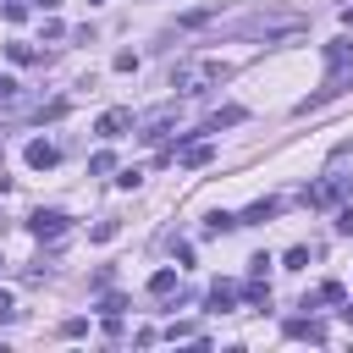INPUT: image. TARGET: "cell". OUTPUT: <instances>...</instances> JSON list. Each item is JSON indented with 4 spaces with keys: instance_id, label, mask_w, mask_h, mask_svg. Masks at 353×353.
<instances>
[{
    "instance_id": "e0dca14e",
    "label": "cell",
    "mask_w": 353,
    "mask_h": 353,
    "mask_svg": "<svg viewBox=\"0 0 353 353\" xmlns=\"http://www.w3.org/2000/svg\"><path fill=\"white\" fill-rule=\"evenodd\" d=\"M6 50H11V61H17V66H28V61H44L33 44H6Z\"/></svg>"
},
{
    "instance_id": "9c48e42d",
    "label": "cell",
    "mask_w": 353,
    "mask_h": 353,
    "mask_svg": "<svg viewBox=\"0 0 353 353\" xmlns=\"http://www.w3.org/2000/svg\"><path fill=\"white\" fill-rule=\"evenodd\" d=\"M55 160H61V149H55V143H44V138H33V143H28V165H33V171H50Z\"/></svg>"
},
{
    "instance_id": "6da1fadb",
    "label": "cell",
    "mask_w": 353,
    "mask_h": 353,
    "mask_svg": "<svg viewBox=\"0 0 353 353\" xmlns=\"http://www.w3.org/2000/svg\"><path fill=\"white\" fill-rule=\"evenodd\" d=\"M298 28H303V17H287V11H281V17H248V22H237L232 39H265V44H270V39H287V33H298Z\"/></svg>"
},
{
    "instance_id": "cb8c5ba5",
    "label": "cell",
    "mask_w": 353,
    "mask_h": 353,
    "mask_svg": "<svg viewBox=\"0 0 353 353\" xmlns=\"http://www.w3.org/2000/svg\"><path fill=\"white\" fill-rule=\"evenodd\" d=\"M110 66H116V72H132V66H138V55H132V50H116V61H110Z\"/></svg>"
},
{
    "instance_id": "f546056e",
    "label": "cell",
    "mask_w": 353,
    "mask_h": 353,
    "mask_svg": "<svg viewBox=\"0 0 353 353\" xmlns=\"http://www.w3.org/2000/svg\"><path fill=\"white\" fill-rule=\"evenodd\" d=\"M88 6H105V0H88Z\"/></svg>"
},
{
    "instance_id": "30bf717a",
    "label": "cell",
    "mask_w": 353,
    "mask_h": 353,
    "mask_svg": "<svg viewBox=\"0 0 353 353\" xmlns=\"http://www.w3.org/2000/svg\"><path fill=\"white\" fill-rule=\"evenodd\" d=\"M325 66H331V72L353 66V39H331V44H325Z\"/></svg>"
},
{
    "instance_id": "d6986e66",
    "label": "cell",
    "mask_w": 353,
    "mask_h": 353,
    "mask_svg": "<svg viewBox=\"0 0 353 353\" xmlns=\"http://www.w3.org/2000/svg\"><path fill=\"white\" fill-rule=\"evenodd\" d=\"M309 259H314V248H303V243H298V248H287V270H303Z\"/></svg>"
},
{
    "instance_id": "277c9868",
    "label": "cell",
    "mask_w": 353,
    "mask_h": 353,
    "mask_svg": "<svg viewBox=\"0 0 353 353\" xmlns=\"http://www.w3.org/2000/svg\"><path fill=\"white\" fill-rule=\"evenodd\" d=\"M66 226H72V221H66L61 210H39V215H28V232H33L39 243H55V237H66Z\"/></svg>"
},
{
    "instance_id": "44dd1931",
    "label": "cell",
    "mask_w": 353,
    "mask_h": 353,
    "mask_svg": "<svg viewBox=\"0 0 353 353\" xmlns=\"http://www.w3.org/2000/svg\"><path fill=\"white\" fill-rule=\"evenodd\" d=\"M121 309H127L121 292H105V298H99V314H121Z\"/></svg>"
},
{
    "instance_id": "603a6c76",
    "label": "cell",
    "mask_w": 353,
    "mask_h": 353,
    "mask_svg": "<svg viewBox=\"0 0 353 353\" xmlns=\"http://www.w3.org/2000/svg\"><path fill=\"white\" fill-rule=\"evenodd\" d=\"M17 88H22V83H17V77H6V72H0V105H11V99H17Z\"/></svg>"
},
{
    "instance_id": "2e32d148",
    "label": "cell",
    "mask_w": 353,
    "mask_h": 353,
    "mask_svg": "<svg viewBox=\"0 0 353 353\" xmlns=\"http://www.w3.org/2000/svg\"><path fill=\"white\" fill-rule=\"evenodd\" d=\"M171 287H176V270H171V265H165V270H154V276H149V292H154V298H165V292H171Z\"/></svg>"
},
{
    "instance_id": "83f0119b",
    "label": "cell",
    "mask_w": 353,
    "mask_h": 353,
    "mask_svg": "<svg viewBox=\"0 0 353 353\" xmlns=\"http://www.w3.org/2000/svg\"><path fill=\"white\" fill-rule=\"evenodd\" d=\"M55 6H61V0H39V11H55Z\"/></svg>"
},
{
    "instance_id": "5b68a950",
    "label": "cell",
    "mask_w": 353,
    "mask_h": 353,
    "mask_svg": "<svg viewBox=\"0 0 353 353\" xmlns=\"http://www.w3.org/2000/svg\"><path fill=\"white\" fill-rule=\"evenodd\" d=\"M342 193H347V176H336V171H331L320 188H309V193H303V204H309V210H331Z\"/></svg>"
},
{
    "instance_id": "5bb4252c",
    "label": "cell",
    "mask_w": 353,
    "mask_h": 353,
    "mask_svg": "<svg viewBox=\"0 0 353 353\" xmlns=\"http://www.w3.org/2000/svg\"><path fill=\"white\" fill-rule=\"evenodd\" d=\"M171 154H176L182 165H210V154H215V149H210V143H188V149H171Z\"/></svg>"
},
{
    "instance_id": "8fae6325",
    "label": "cell",
    "mask_w": 353,
    "mask_h": 353,
    "mask_svg": "<svg viewBox=\"0 0 353 353\" xmlns=\"http://www.w3.org/2000/svg\"><path fill=\"white\" fill-rule=\"evenodd\" d=\"M342 298H347V287H342V281H320V287L303 298V309H314V303H342Z\"/></svg>"
},
{
    "instance_id": "9a60e30c",
    "label": "cell",
    "mask_w": 353,
    "mask_h": 353,
    "mask_svg": "<svg viewBox=\"0 0 353 353\" xmlns=\"http://www.w3.org/2000/svg\"><path fill=\"white\" fill-rule=\"evenodd\" d=\"M237 226V215H226V210H215L210 221H204V237H221V232H232Z\"/></svg>"
},
{
    "instance_id": "ba28073f",
    "label": "cell",
    "mask_w": 353,
    "mask_h": 353,
    "mask_svg": "<svg viewBox=\"0 0 353 353\" xmlns=\"http://www.w3.org/2000/svg\"><path fill=\"white\" fill-rule=\"evenodd\" d=\"M243 116H248L243 105H221V110H210V116H204V127H199V132H221V127H237Z\"/></svg>"
},
{
    "instance_id": "4316f807",
    "label": "cell",
    "mask_w": 353,
    "mask_h": 353,
    "mask_svg": "<svg viewBox=\"0 0 353 353\" xmlns=\"http://www.w3.org/2000/svg\"><path fill=\"white\" fill-rule=\"evenodd\" d=\"M336 314H342V320L353 325V298H342V309H336Z\"/></svg>"
},
{
    "instance_id": "4fadbf2b",
    "label": "cell",
    "mask_w": 353,
    "mask_h": 353,
    "mask_svg": "<svg viewBox=\"0 0 353 353\" xmlns=\"http://www.w3.org/2000/svg\"><path fill=\"white\" fill-rule=\"evenodd\" d=\"M281 331H287V336H309V342H325V325H320V320H287Z\"/></svg>"
},
{
    "instance_id": "7402d4cb",
    "label": "cell",
    "mask_w": 353,
    "mask_h": 353,
    "mask_svg": "<svg viewBox=\"0 0 353 353\" xmlns=\"http://www.w3.org/2000/svg\"><path fill=\"white\" fill-rule=\"evenodd\" d=\"M83 331H88V320H83V314H72V320H61V336H83Z\"/></svg>"
},
{
    "instance_id": "8992f818",
    "label": "cell",
    "mask_w": 353,
    "mask_h": 353,
    "mask_svg": "<svg viewBox=\"0 0 353 353\" xmlns=\"http://www.w3.org/2000/svg\"><path fill=\"white\" fill-rule=\"evenodd\" d=\"M127 127H138V116H132L127 105H116V110H105V116L94 121V132H99V138H121Z\"/></svg>"
},
{
    "instance_id": "ffe728a7",
    "label": "cell",
    "mask_w": 353,
    "mask_h": 353,
    "mask_svg": "<svg viewBox=\"0 0 353 353\" xmlns=\"http://www.w3.org/2000/svg\"><path fill=\"white\" fill-rule=\"evenodd\" d=\"M265 270H270V254H254L248 259V281H265Z\"/></svg>"
},
{
    "instance_id": "d4e9b609",
    "label": "cell",
    "mask_w": 353,
    "mask_h": 353,
    "mask_svg": "<svg viewBox=\"0 0 353 353\" xmlns=\"http://www.w3.org/2000/svg\"><path fill=\"white\" fill-rule=\"evenodd\" d=\"M336 232H353V204H342V210H336Z\"/></svg>"
},
{
    "instance_id": "7c38bea8",
    "label": "cell",
    "mask_w": 353,
    "mask_h": 353,
    "mask_svg": "<svg viewBox=\"0 0 353 353\" xmlns=\"http://www.w3.org/2000/svg\"><path fill=\"white\" fill-rule=\"evenodd\" d=\"M276 210H281V204H276V199H259V204H248V210H243V215H237V226H259V221H270V215H276Z\"/></svg>"
},
{
    "instance_id": "ac0fdd59",
    "label": "cell",
    "mask_w": 353,
    "mask_h": 353,
    "mask_svg": "<svg viewBox=\"0 0 353 353\" xmlns=\"http://www.w3.org/2000/svg\"><path fill=\"white\" fill-rule=\"evenodd\" d=\"M88 171H94V176H105V171H116V154H110V149H99V154L88 160Z\"/></svg>"
},
{
    "instance_id": "7a4b0ae2",
    "label": "cell",
    "mask_w": 353,
    "mask_h": 353,
    "mask_svg": "<svg viewBox=\"0 0 353 353\" xmlns=\"http://www.w3.org/2000/svg\"><path fill=\"white\" fill-rule=\"evenodd\" d=\"M221 77H232V66H226V61H204V66H182V72L171 77V88H176V94H204V88L221 83Z\"/></svg>"
},
{
    "instance_id": "484cf974",
    "label": "cell",
    "mask_w": 353,
    "mask_h": 353,
    "mask_svg": "<svg viewBox=\"0 0 353 353\" xmlns=\"http://www.w3.org/2000/svg\"><path fill=\"white\" fill-rule=\"evenodd\" d=\"M0 320H17V309H11V298L0 292Z\"/></svg>"
},
{
    "instance_id": "f1b7e54d",
    "label": "cell",
    "mask_w": 353,
    "mask_h": 353,
    "mask_svg": "<svg viewBox=\"0 0 353 353\" xmlns=\"http://www.w3.org/2000/svg\"><path fill=\"white\" fill-rule=\"evenodd\" d=\"M6 188H11V176H6V171H0V193H6Z\"/></svg>"
},
{
    "instance_id": "3957f363",
    "label": "cell",
    "mask_w": 353,
    "mask_h": 353,
    "mask_svg": "<svg viewBox=\"0 0 353 353\" xmlns=\"http://www.w3.org/2000/svg\"><path fill=\"white\" fill-rule=\"evenodd\" d=\"M171 127H176V105H160V110H149V116H138V127H132V132H138L143 143H160V138H165Z\"/></svg>"
},
{
    "instance_id": "52a82bcc",
    "label": "cell",
    "mask_w": 353,
    "mask_h": 353,
    "mask_svg": "<svg viewBox=\"0 0 353 353\" xmlns=\"http://www.w3.org/2000/svg\"><path fill=\"white\" fill-rule=\"evenodd\" d=\"M237 298H243V292H237V281H210V309H215V314H232V309H237Z\"/></svg>"
}]
</instances>
